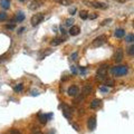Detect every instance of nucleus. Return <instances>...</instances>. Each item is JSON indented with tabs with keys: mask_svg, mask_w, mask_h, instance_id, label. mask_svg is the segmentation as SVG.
Instances as JSON below:
<instances>
[{
	"mask_svg": "<svg viewBox=\"0 0 134 134\" xmlns=\"http://www.w3.org/2000/svg\"><path fill=\"white\" fill-rule=\"evenodd\" d=\"M111 72H112V74L114 76H116V77H121V76H124L127 74V72H129V67L125 65H121V66H115V67H113L112 69H111Z\"/></svg>",
	"mask_w": 134,
	"mask_h": 134,
	"instance_id": "1",
	"label": "nucleus"
},
{
	"mask_svg": "<svg viewBox=\"0 0 134 134\" xmlns=\"http://www.w3.org/2000/svg\"><path fill=\"white\" fill-rule=\"evenodd\" d=\"M107 69H108V65L107 64H103L98 67L97 72H96V79L97 80H104L106 78V75H107Z\"/></svg>",
	"mask_w": 134,
	"mask_h": 134,
	"instance_id": "2",
	"label": "nucleus"
},
{
	"mask_svg": "<svg viewBox=\"0 0 134 134\" xmlns=\"http://www.w3.org/2000/svg\"><path fill=\"white\" fill-rule=\"evenodd\" d=\"M45 19V15L44 14H42V12H38V14H35L34 16L31 17V19H30V22H31V26H37V25H39L40 22H43V20Z\"/></svg>",
	"mask_w": 134,
	"mask_h": 134,
	"instance_id": "3",
	"label": "nucleus"
},
{
	"mask_svg": "<svg viewBox=\"0 0 134 134\" xmlns=\"http://www.w3.org/2000/svg\"><path fill=\"white\" fill-rule=\"evenodd\" d=\"M105 43H106V36H105V35H101V36L96 37V38L93 40L92 46L93 47H100V46H102V45H104Z\"/></svg>",
	"mask_w": 134,
	"mask_h": 134,
	"instance_id": "4",
	"label": "nucleus"
},
{
	"mask_svg": "<svg viewBox=\"0 0 134 134\" xmlns=\"http://www.w3.org/2000/svg\"><path fill=\"white\" fill-rule=\"evenodd\" d=\"M44 5V0H32L29 3V9L30 10H36L38 8H40Z\"/></svg>",
	"mask_w": 134,
	"mask_h": 134,
	"instance_id": "5",
	"label": "nucleus"
},
{
	"mask_svg": "<svg viewBox=\"0 0 134 134\" xmlns=\"http://www.w3.org/2000/svg\"><path fill=\"white\" fill-rule=\"evenodd\" d=\"M123 57H124V53H123V50L121 48H119V49H116V51H115L113 59H114L116 63H121V61L123 60Z\"/></svg>",
	"mask_w": 134,
	"mask_h": 134,
	"instance_id": "6",
	"label": "nucleus"
},
{
	"mask_svg": "<svg viewBox=\"0 0 134 134\" xmlns=\"http://www.w3.org/2000/svg\"><path fill=\"white\" fill-rule=\"evenodd\" d=\"M61 111H63V115L66 117V119H71L72 117V108L69 106H67L66 104L61 105Z\"/></svg>",
	"mask_w": 134,
	"mask_h": 134,
	"instance_id": "7",
	"label": "nucleus"
},
{
	"mask_svg": "<svg viewBox=\"0 0 134 134\" xmlns=\"http://www.w3.org/2000/svg\"><path fill=\"white\" fill-rule=\"evenodd\" d=\"M87 127L89 131H94L96 127V117L95 116H90L87 119Z\"/></svg>",
	"mask_w": 134,
	"mask_h": 134,
	"instance_id": "8",
	"label": "nucleus"
},
{
	"mask_svg": "<svg viewBox=\"0 0 134 134\" xmlns=\"http://www.w3.org/2000/svg\"><path fill=\"white\" fill-rule=\"evenodd\" d=\"M67 94H68L69 96H73V97H75V96H77L78 94H79V88H78L76 85L71 86V87L67 89Z\"/></svg>",
	"mask_w": 134,
	"mask_h": 134,
	"instance_id": "9",
	"label": "nucleus"
},
{
	"mask_svg": "<svg viewBox=\"0 0 134 134\" xmlns=\"http://www.w3.org/2000/svg\"><path fill=\"white\" fill-rule=\"evenodd\" d=\"M92 92H93V86L90 85V84H85V85L83 86L82 93H83V95H84V96L89 95V94H90Z\"/></svg>",
	"mask_w": 134,
	"mask_h": 134,
	"instance_id": "10",
	"label": "nucleus"
},
{
	"mask_svg": "<svg viewBox=\"0 0 134 134\" xmlns=\"http://www.w3.org/2000/svg\"><path fill=\"white\" fill-rule=\"evenodd\" d=\"M51 117V114H44V113H40V114L38 115V119H39V122L42 123V124H46L47 121H48V119H50Z\"/></svg>",
	"mask_w": 134,
	"mask_h": 134,
	"instance_id": "11",
	"label": "nucleus"
},
{
	"mask_svg": "<svg viewBox=\"0 0 134 134\" xmlns=\"http://www.w3.org/2000/svg\"><path fill=\"white\" fill-rule=\"evenodd\" d=\"M92 7L96 8V9H106L107 5L104 2H98V1H95V2L92 3Z\"/></svg>",
	"mask_w": 134,
	"mask_h": 134,
	"instance_id": "12",
	"label": "nucleus"
},
{
	"mask_svg": "<svg viewBox=\"0 0 134 134\" xmlns=\"http://www.w3.org/2000/svg\"><path fill=\"white\" fill-rule=\"evenodd\" d=\"M79 32H80V28L78 26H72L71 29H69V34L72 36H77Z\"/></svg>",
	"mask_w": 134,
	"mask_h": 134,
	"instance_id": "13",
	"label": "nucleus"
},
{
	"mask_svg": "<svg viewBox=\"0 0 134 134\" xmlns=\"http://www.w3.org/2000/svg\"><path fill=\"white\" fill-rule=\"evenodd\" d=\"M65 42V39L63 38V37H56L55 39H53V42L50 43L53 46H58V45H60L61 43Z\"/></svg>",
	"mask_w": 134,
	"mask_h": 134,
	"instance_id": "14",
	"label": "nucleus"
},
{
	"mask_svg": "<svg viewBox=\"0 0 134 134\" xmlns=\"http://www.w3.org/2000/svg\"><path fill=\"white\" fill-rule=\"evenodd\" d=\"M114 36L116 37V38H122V37H124V36H125V30H124V29H122V28H119V29L115 30Z\"/></svg>",
	"mask_w": 134,
	"mask_h": 134,
	"instance_id": "15",
	"label": "nucleus"
},
{
	"mask_svg": "<svg viewBox=\"0 0 134 134\" xmlns=\"http://www.w3.org/2000/svg\"><path fill=\"white\" fill-rule=\"evenodd\" d=\"M101 103H102V101L101 100H98V98H95V100H93L92 101V103H90V108H97L98 106L101 105Z\"/></svg>",
	"mask_w": 134,
	"mask_h": 134,
	"instance_id": "16",
	"label": "nucleus"
},
{
	"mask_svg": "<svg viewBox=\"0 0 134 134\" xmlns=\"http://www.w3.org/2000/svg\"><path fill=\"white\" fill-rule=\"evenodd\" d=\"M0 6L3 8L5 10L9 9L10 7V0H0Z\"/></svg>",
	"mask_w": 134,
	"mask_h": 134,
	"instance_id": "17",
	"label": "nucleus"
},
{
	"mask_svg": "<svg viewBox=\"0 0 134 134\" xmlns=\"http://www.w3.org/2000/svg\"><path fill=\"white\" fill-rule=\"evenodd\" d=\"M54 51V49H50L49 48L48 50H44L43 53H40V55H39V59H44L46 56H48V55H50L51 53Z\"/></svg>",
	"mask_w": 134,
	"mask_h": 134,
	"instance_id": "18",
	"label": "nucleus"
},
{
	"mask_svg": "<svg viewBox=\"0 0 134 134\" xmlns=\"http://www.w3.org/2000/svg\"><path fill=\"white\" fill-rule=\"evenodd\" d=\"M56 1L63 6H69L73 3V0H56Z\"/></svg>",
	"mask_w": 134,
	"mask_h": 134,
	"instance_id": "19",
	"label": "nucleus"
},
{
	"mask_svg": "<svg viewBox=\"0 0 134 134\" xmlns=\"http://www.w3.org/2000/svg\"><path fill=\"white\" fill-rule=\"evenodd\" d=\"M24 19H25V15L22 14L21 11H19V12H18V15H17V17L15 18V20H16L17 22H21Z\"/></svg>",
	"mask_w": 134,
	"mask_h": 134,
	"instance_id": "20",
	"label": "nucleus"
},
{
	"mask_svg": "<svg viewBox=\"0 0 134 134\" xmlns=\"http://www.w3.org/2000/svg\"><path fill=\"white\" fill-rule=\"evenodd\" d=\"M79 17L82 18L83 20L87 19V17H88V12H87V11H85V10H82V11L79 12Z\"/></svg>",
	"mask_w": 134,
	"mask_h": 134,
	"instance_id": "21",
	"label": "nucleus"
},
{
	"mask_svg": "<svg viewBox=\"0 0 134 134\" xmlns=\"http://www.w3.org/2000/svg\"><path fill=\"white\" fill-rule=\"evenodd\" d=\"M24 89V85L22 84H17V85L14 87V90H15L16 93H19V92H21V90Z\"/></svg>",
	"mask_w": 134,
	"mask_h": 134,
	"instance_id": "22",
	"label": "nucleus"
},
{
	"mask_svg": "<svg viewBox=\"0 0 134 134\" xmlns=\"http://www.w3.org/2000/svg\"><path fill=\"white\" fill-rule=\"evenodd\" d=\"M105 86H106V87H113V86H114V80L107 79L106 82H105Z\"/></svg>",
	"mask_w": 134,
	"mask_h": 134,
	"instance_id": "23",
	"label": "nucleus"
},
{
	"mask_svg": "<svg viewBox=\"0 0 134 134\" xmlns=\"http://www.w3.org/2000/svg\"><path fill=\"white\" fill-rule=\"evenodd\" d=\"M125 40H126L127 43H132V42H134V35H133V34L127 35V36L125 37Z\"/></svg>",
	"mask_w": 134,
	"mask_h": 134,
	"instance_id": "24",
	"label": "nucleus"
},
{
	"mask_svg": "<svg viewBox=\"0 0 134 134\" xmlns=\"http://www.w3.org/2000/svg\"><path fill=\"white\" fill-rule=\"evenodd\" d=\"M73 24H74V19L73 18H68V19H66V21H65V25L66 26H73Z\"/></svg>",
	"mask_w": 134,
	"mask_h": 134,
	"instance_id": "25",
	"label": "nucleus"
},
{
	"mask_svg": "<svg viewBox=\"0 0 134 134\" xmlns=\"http://www.w3.org/2000/svg\"><path fill=\"white\" fill-rule=\"evenodd\" d=\"M127 54H129L130 56H133L134 55V45H132V46L129 47V49H127Z\"/></svg>",
	"mask_w": 134,
	"mask_h": 134,
	"instance_id": "26",
	"label": "nucleus"
},
{
	"mask_svg": "<svg viewBox=\"0 0 134 134\" xmlns=\"http://www.w3.org/2000/svg\"><path fill=\"white\" fill-rule=\"evenodd\" d=\"M6 19H7V14L0 12V20H6Z\"/></svg>",
	"mask_w": 134,
	"mask_h": 134,
	"instance_id": "27",
	"label": "nucleus"
},
{
	"mask_svg": "<svg viewBox=\"0 0 134 134\" xmlns=\"http://www.w3.org/2000/svg\"><path fill=\"white\" fill-rule=\"evenodd\" d=\"M78 57V53H73L71 55V59H73V60H76Z\"/></svg>",
	"mask_w": 134,
	"mask_h": 134,
	"instance_id": "28",
	"label": "nucleus"
},
{
	"mask_svg": "<svg viewBox=\"0 0 134 134\" xmlns=\"http://www.w3.org/2000/svg\"><path fill=\"white\" fill-rule=\"evenodd\" d=\"M100 90L102 93H107L108 92V87H106V86H102V87H100Z\"/></svg>",
	"mask_w": 134,
	"mask_h": 134,
	"instance_id": "29",
	"label": "nucleus"
},
{
	"mask_svg": "<svg viewBox=\"0 0 134 134\" xmlns=\"http://www.w3.org/2000/svg\"><path fill=\"white\" fill-rule=\"evenodd\" d=\"M10 134H21V132L16 130V129H12L11 131H10Z\"/></svg>",
	"mask_w": 134,
	"mask_h": 134,
	"instance_id": "30",
	"label": "nucleus"
},
{
	"mask_svg": "<svg viewBox=\"0 0 134 134\" xmlns=\"http://www.w3.org/2000/svg\"><path fill=\"white\" fill-rule=\"evenodd\" d=\"M112 21V19H111V18H108V19H105L104 21L102 22V26H105V25H107V24H110V22Z\"/></svg>",
	"mask_w": 134,
	"mask_h": 134,
	"instance_id": "31",
	"label": "nucleus"
},
{
	"mask_svg": "<svg viewBox=\"0 0 134 134\" xmlns=\"http://www.w3.org/2000/svg\"><path fill=\"white\" fill-rule=\"evenodd\" d=\"M89 19H96L97 18V14H92V15H88V17Z\"/></svg>",
	"mask_w": 134,
	"mask_h": 134,
	"instance_id": "32",
	"label": "nucleus"
},
{
	"mask_svg": "<svg viewBox=\"0 0 134 134\" xmlns=\"http://www.w3.org/2000/svg\"><path fill=\"white\" fill-rule=\"evenodd\" d=\"M75 12H76V8L75 7H73V8H71V9H69V14H71L72 16L75 15Z\"/></svg>",
	"mask_w": 134,
	"mask_h": 134,
	"instance_id": "33",
	"label": "nucleus"
},
{
	"mask_svg": "<svg viewBox=\"0 0 134 134\" xmlns=\"http://www.w3.org/2000/svg\"><path fill=\"white\" fill-rule=\"evenodd\" d=\"M6 28H7V29L12 30V29H15V25H14V24H12V25H6Z\"/></svg>",
	"mask_w": 134,
	"mask_h": 134,
	"instance_id": "34",
	"label": "nucleus"
},
{
	"mask_svg": "<svg viewBox=\"0 0 134 134\" xmlns=\"http://www.w3.org/2000/svg\"><path fill=\"white\" fill-rule=\"evenodd\" d=\"M71 71H72V73H73L74 75H76V74H77V71H76L75 66H72V67H71Z\"/></svg>",
	"mask_w": 134,
	"mask_h": 134,
	"instance_id": "35",
	"label": "nucleus"
},
{
	"mask_svg": "<svg viewBox=\"0 0 134 134\" xmlns=\"http://www.w3.org/2000/svg\"><path fill=\"white\" fill-rule=\"evenodd\" d=\"M79 72L82 74H85L86 73V67H79Z\"/></svg>",
	"mask_w": 134,
	"mask_h": 134,
	"instance_id": "36",
	"label": "nucleus"
},
{
	"mask_svg": "<svg viewBox=\"0 0 134 134\" xmlns=\"http://www.w3.org/2000/svg\"><path fill=\"white\" fill-rule=\"evenodd\" d=\"M31 134H43V133L40 131H38V129H36V130H34V131H32Z\"/></svg>",
	"mask_w": 134,
	"mask_h": 134,
	"instance_id": "37",
	"label": "nucleus"
},
{
	"mask_svg": "<svg viewBox=\"0 0 134 134\" xmlns=\"http://www.w3.org/2000/svg\"><path fill=\"white\" fill-rule=\"evenodd\" d=\"M72 125H73V126H74V129H75L76 131H79V127H78L76 124H72Z\"/></svg>",
	"mask_w": 134,
	"mask_h": 134,
	"instance_id": "38",
	"label": "nucleus"
},
{
	"mask_svg": "<svg viewBox=\"0 0 134 134\" xmlns=\"http://www.w3.org/2000/svg\"><path fill=\"white\" fill-rule=\"evenodd\" d=\"M24 30H25V28H24V27H22V28H20V29H19V30H18V31H17V32H18V34H21V32H22V31H24Z\"/></svg>",
	"mask_w": 134,
	"mask_h": 134,
	"instance_id": "39",
	"label": "nucleus"
},
{
	"mask_svg": "<svg viewBox=\"0 0 134 134\" xmlns=\"http://www.w3.org/2000/svg\"><path fill=\"white\" fill-rule=\"evenodd\" d=\"M60 31H61V32H63V34H64V35H65V34H66V31H65V29H64L63 27H60Z\"/></svg>",
	"mask_w": 134,
	"mask_h": 134,
	"instance_id": "40",
	"label": "nucleus"
},
{
	"mask_svg": "<svg viewBox=\"0 0 134 134\" xmlns=\"http://www.w3.org/2000/svg\"><path fill=\"white\" fill-rule=\"evenodd\" d=\"M32 95H34V96L35 95H38V93H37V92H32Z\"/></svg>",
	"mask_w": 134,
	"mask_h": 134,
	"instance_id": "41",
	"label": "nucleus"
},
{
	"mask_svg": "<svg viewBox=\"0 0 134 134\" xmlns=\"http://www.w3.org/2000/svg\"><path fill=\"white\" fill-rule=\"evenodd\" d=\"M19 1H21V2H24V1H26V0H19Z\"/></svg>",
	"mask_w": 134,
	"mask_h": 134,
	"instance_id": "42",
	"label": "nucleus"
}]
</instances>
